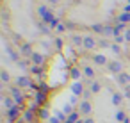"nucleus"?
Segmentation results:
<instances>
[{"label": "nucleus", "instance_id": "31", "mask_svg": "<svg viewBox=\"0 0 130 123\" xmlns=\"http://www.w3.org/2000/svg\"><path fill=\"white\" fill-rule=\"evenodd\" d=\"M64 29H66V27H64V25H62V23H59V25H57V29H55V30H57V32H64Z\"/></svg>", "mask_w": 130, "mask_h": 123}, {"label": "nucleus", "instance_id": "13", "mask_svg": "<svg viewBox=\"0 0 130 123\" xmlns=\"http://www.w3.org/2000/svg\"><path fill=\"white\" fill-rule=\"evenodd\" d=\"M103 27H105V25H102V23H93V25H91V30L96 32V34H103Z\"/></svg>", "mask_w": 130, "mask_h": 123}, {"label": "nucleus", "instance_id": "12", "mask_svg": "<svg viewBox=\"0 0 130 123\" xmlns=\"http://www.w3.org/2000/svg\"><path fill=\"white\" fill-rule=\"evenodd\" d=\"M118 82H119V84H126V82H130V75L121 71V73L118 75Z\"/></svg>", "mask_w": 130, "mask_h": 123}, {"label": "nucleus", "instance_id": "10", "mask_svg": "<svg viewBox=\"0 0 130 123\" xmlns=\"http://www.w3.org/2000/svg\"><path fill=\"white\" fill-rule=\"evenodd\" d=\"M71 91H73V95H82V91H84V87H82V84L77 80L73 86H71Z\"/></svg>", "mask_w": 130, "mask_h": 123}, {"label": "nucleus", "instance_id": "17", "mask_svg": "<svg viewBox=\"0 0 130 123\" xmlns=\"http://www.w3.org/2000/svg\"><path fill=\"white\" fill-rule=\"evenodd\" d=\"M84 75H86V77H89V79H93V77H94L93 68H91V66H86V68H84Z\"/></svg>", "mask_w": 130, "mask_h": 123}, {"label": "nucleus", "instance_id": "15", "mask_svg": "<svg viewBox=\"0 0 130 123\" xmlns=\"http://www.w3.org/2000/svg\"><path fill=\"white\" fill-rule=\"evenodd\" d=\"M22 54L30 57V55L34 54V52H32V47H30V45H22Z\"/></svg>", "mask_w": 130, "mask_h": 123}, {"label": "nucleus", "instance_id": "24", "mask_svg": "<svg viewBox=\"0 0 130 123\" xmlns=\"http://www.w3.org/2000/svg\"><path fill=\"white\" fill-rule=\"evenodd\" d=\"M71 77H73V79H75V80H77V79H78V77H80V71H78V70H77V68H73V70H71Z\"/></svg>", "mask_w": 130, "mask_h": 123}, {"label": "nucleus", "instance_id": "14", "mask_svg": "<svg viewBox=\"0 0 130 123\" xmlns=\"http://www.w3.org/2000/svg\"><path fill=\"white\" fill-rule=\"evenodd\" d=\"M71 43H73V45H84V36L73 34V36H71Z\"/></svg>", "mask_w": 130, "mask_h": 123}, {"label": "nucleus", "instance_id": "3", "mask_svg": "<svg viewBox=\"0 0 130 123\" xmlns=\"http://www.w3.org/2000/svg\"><path fill=\"white\" fill-rule=\"evenodd\" d=\"M30 61L34 63V66H41V64L45 63V55L39 54V52H34V54L30 55Z\"/></svg>", "mask_w": 130, "mask_h": 123}, {"label": "nucleus", "instance_id": "27", "mask_svg": "<svg viewBox=\"0 0 130 123\" xmlns=\"http://www.w3.org/2000/svg\"><path fill=\"white\" fill-rule=\"evenodd\" d=\"M123 38H125V41H130V29H126L123 32Z\"/></svg>", "mask_w": 130, "mask_h": 123}, {"label": "nucleus", "instance_id": "21", "mask_svg": "<svg viewBox=\"0 0 130 123\" xmlns=\"http://www.w3.org/2000/svg\"><path fill=\"white\" fill-rule=\"evenodd\" d=\"M39 30H41V32H45V34H48V32H50V29H48V27H46L43 22L39 23Z\"/></svg>", "mask_w": 130, "mask_h": 123}, {"label": "nucleus", "instance_id": "32", "mask_svg": "<svg viewBox=\"0 0 130 123\" xmlns=\"http://www.w3.org/2000/svg\"><path fill=\"white\" fill-rule=\"evenodd\" d=\"M125 13H130V4H126V6H125Z\"/></svg>", "mask_w": 130, "mask_h": 123}, {"label": "nucleus", "instance_id": "28", "mask_svg": "<svg viewBox=\"0 0 130 123\" xmlns=\"http://www.w3.org/2000/svg\"><path fill=\"white\" fill-rule=\"evenodd\" d=\"M110 48H112V52H114V54H119V52H121V48H119V45H112Z\"/></svg>", "mask_w": 130, "mask_h": 123}, {"label": "nucleus", "instance_id": "29", "mask_svg": "<svg viewBox=\"0 0 130 123\" xmlns=\"http://www.w3.org/2000/svg\"><path fill=\"white\" fill-rule=\"evenodd\" d=\"M46 2H48L50 6H59V4H61V0H46Z\"/></svg>", "mask_w": 130, "mask_h": 123}, {"label": "nucleus", "instance_id": "9", "mask_svg": "<svg viewBox=\"0 0 130 123\" xmlns=\"http://www.w3.org/2000/svg\"><path fill=\"white\" fill-rule=\"evenodd\" d=\"M78 111H80L82 114H89V112H91V103H89V102H82L80 107H78Z\"/></svg>", "mask_w": 130, "mask_h": 123}, {"label": "nucleus", "instance_id": "6", "mask_svg": "<svg viewBox=\"0 0 130 123\" xmlns=\"http://www.w3.org/2000/svg\"><path fill=\"white\" fill-rule=\"evenodd\" d=\"M11 96H13V100H14L16 103H22V102H23V96H22L20 87H13V89H11Z\"/></svg>", "mask_w": 130, "mask_h": 123}, {"label": "nucleus", "instance_id": "16", "mask_svg": "<svg viewBox=\"0 0 130 123\" xmlns=\"http://www.w3.org/2000/svg\"><path fill=\"white\" fill-rule=\"evenodd\" d=\"M94 63L96 64H107V59H105V55H94Z\"/></svg>", "mask_w": 130, "mask_h": 123}, {"label": "nucleus", "instance_id": "19", "mask_svg": "<svg viewBox=\"0 0 130 123\" xmlns=\"http://www.w3.org/2000/svg\"><path fill=\"white\" fill-rule=\"evenodd\" d=\"M0 77H2V82H9V73L6 70H2V73H0Z\"/></svg>", "mask_w": 130, "mask_h": 123}, {"label": "nucleus", "instance_id": "11", "mask_svg": "<svg viewBox=\"0 0 130 123\" xmlns=\"http://www.w3.org/2000/svg\"><path fill=\"white\" fill-rule=\"evenodd\" d=\"M118 20H119V23H125V25L130 23V13H125V11H123V13L118 16Z\"/></svg>", "mask_w": 130, "mask_h": 123}, {"label": "nucleus", "instance_id": "22", "mask_svg": "<svg viewBox=\"0 0 130 123\" xmlns=\"http://www.w3.org/2000/svg\"><path fill=\"white\" fill-rule=\"evenodd\" d=\"M91 91H93V93H98V91H100V84H98V82H93V84H91Z\"/></svg>", "mask_w": 130, "mask_h": 123}, {"label": "nucleus", "instance_id": "20", "mask_svg": "<svg viewBox=\"0 0 130 123\" xmlns=\"http://www.w3.org/2000/svg\"><path fill=\"white\" fill-rule=\"evenodd\" d=\"M77 119H78V114H77V112H73V114L68 116V121H70V123H75Z\"/></svg>", "mask_w": 130, "mask_h": 123}, {"label": "nucleus", "instance_id": "1", "mask_svg": "<svg viewBox=\"0 0 130 123\" xmlns=\"http://www.w3.org/2000/svg\"><path fill=\"white\" fill-rule=\"evenodd\" d=\"M36 13H38V16L41 18V22L43 23H50L55 16H54V13L48 9V6H45V4H39L38 7H36Z\"/></svg>", "mask_w": 130, "mask_h": 123}, {"label": "nucleus", "instance_id": "18", "mask_svg": "<svg viewBox=\"0 0 130 123\" xmlns=\"http://www.w3.org/2000/svg\"><path fill=\"white\" fill-rule=\"evenodd\" d=\"M121 100H123V98H121V95H119V93H114V95H112V103H114V105H119V103H121Z\"/></svg>", "mask_w": 130, "mask_h": 123}, {"label": "nucleus", "instance_id": "26", "mask_svg": "<svg viewBox=\"0 0 130 123\" xmlns=\"http://www.w3.org/2000/svg\"><path fill=\"white\" fill-rule=\"evenodd\" d=\"M114 41H116V45H119V43H123V41H125V38H123V34H121V36H116V38H114Z\"/></svg>", "mask_w": 130, "mask_h": 123}, {"label": "nucleus", "instance_id": "33", "mask_svg": "<svg viewBox=\"0 0 130 123\" xmlns=\"http://www.w3.org/2000/svg\"><path fill=\"white\" fill-rule=\"evenodd\" d=\"M84 123H94V121H93V119H91V118H87V119H86V121H84Z\"/></svg>", "mask_w": 130, "mask_h": 123}, {"label": "nucleus", "instance_id": "4", "mask_svg": "<svg viewBox=\"0 0 130 123\" xmlns=\"http://www.w3.org/2000/svg\"><path fill=\"white\" fill-rule=\"evenodd\" d=\"M18 116H20V107H18V105H14V107L7 109V118H9V121L18 119Z\"/></svg>", "mask_w": 130, "mask_h": 123}, {"label": "nucleus", "instance_id": "25", "mask_svg": "<svg viewBox=\"0 0 130 123\" xmlns=\"http://www.w3.org/2000/svg\"><path fill=\"white\" fill-rule=\"evenodd\" d=\"M116 119H118V121H123V119H125V112H123V111H119V112L116 114Z\"/></svg>", "mask_w": 130, "mask_h": 123}, {"label": "nucleus", "instance_id": "5", "mask_svg": "<svg viewBox=\"0 0 130 123\" xmlns=\"http://www.w3.org/2000/svg\"><path fill=\"white\" fill-rule=\"evenodd\" d=\"M102 36H105V38H116V27L114 25H105Z\"/></svg>", "mask_w": 130, "mask_h": 123}, {"label": "nucleus", "instance_id": "7", "mask_svg": "<svg viewBox=\"0 0 130 123\" xmlns=\"http://www.w3.org/2000/svg\"><path fill=\"white\" fill-rule=\"evenodd\" d=\"M109 70H110L112 73H118V75H119L121 70H123V64H121L119 61H112V63L109 64Z\"/></svg>", "mask_w": 130, "mask_h": 123}, {"label": "nucleus", "instance_id": "8", "mask_svg": "<svg viewBox=\"0 0 130 123\" xmlns=\"http://www.w3.org/2000/svg\"><path fill=\"white\" fill-rule=\"evenodd\" d=\"M16 84H18V87H30V86H32L29 77H20V79H16Z\"/></svg>", "mask_w": 130, "mask_h": 123}, {"label": "nucleus", "instance_id": "2", "mask_svg": "<svg viewBox=\"0 0 130 123\" xmlns=\"http://www.w3.org/2000/svg\"><path fill=\"white\" fill-rule=\"evenodd\" d=\"M86 50H93L94 47H96V39H94V36H91V34H87V36H84V45H82Z\"/></svg>", "mask_w": 130, "mask_h": 123}, {"label": "nucleus", "instance_id": "23", "mask_svg": "<svg viewBox=\"0 0 130 123\" xmlns=\"http://www.w3.org/2000/svg\"><path fill=\"white\" fill-rule=\"evenodd\" d=\"M23 116H25V119H27V121H32V119H34V114H32V111H27Z\"/></svg>", "mask_w": 130, "mask_h": 123}, {"label": "nucleus", "instance_id": "30", "mask_svg": "<svg viewBox=\"0 0 130 123\" xmlns=\"http://www.w3.org/2000/svg\"><path fill=\"white\" fill-rule=\"evenodd\" d=\"M39 116H41V118H48V111L41 109V111H39Z\"/></svg>", "mask_w": 130, "mask_h": 123}]
</instances>
